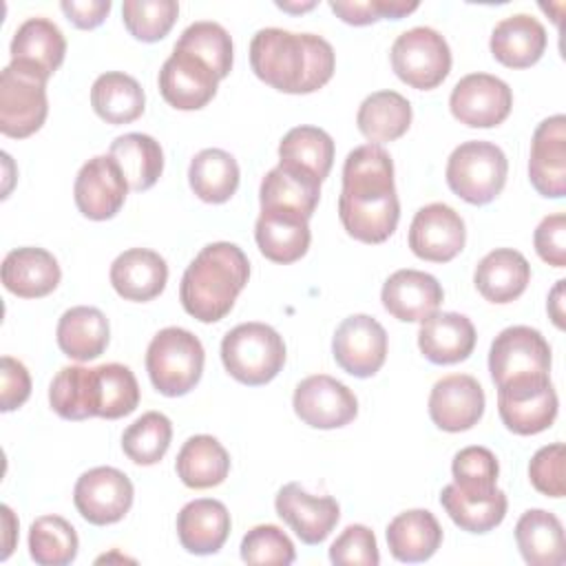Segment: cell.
I'll return each mask as SVG.
<instances>
[{
  "label": "cell",
  "mask_w": 566,
  "mask_h": 566,
  "mask_svg": "<svg viewBox=\"0 0 566 566\" xmlns=\"http://www.w3.org/2000/svg\"><path fill=\"white\" fill-rule=\"evenodd\" d=\"M179 15L175 0H124L122 20L128 33L142 42H159Z\"/></svg>",
  "instance_id": "obj_46"
},
{
  "label": "cell",
  "mask_w": 566,
  "mask_h": 566,
  "mask_svg": "<svg viewBox=\"0 0 566 566\" xmlns=\"http://www.w3.org/2000/svg\"><path fill=\"white\" fill-rule=\"evenodd\" d=\"M192 192L206 203H226L239 188V164L223 148H203L188 168Z\"/></svg>",
  "instance_id": "obj_40"
},
{
  "label": "cell",
  "mask_w": 566,
  "mask_h": 566,
  "mask_svg": "<svg viewBox=\"0 0 566 566\" xmlns=\"http://www.w3.org/2000/svg\"><path fill=\"white\" fill-rule=\"evenodd\" d=\"M133 482L115 467H95L82 473L73 489L77 513L95 526L119 522L133 506Z\"/></svg>",
  "instance_id": "obj_10"
},
{
  "label": "cell",
  "mask_w": 566,
  "mask_h": 566,
  "mask_svg": "<svg viewBox=\"0 0 566 566\" xmlns=\"http://www.w3.org/2000/svg\"><path fill=\"white\" fill-rule=\"evenodd\" d=\"M128 181L111 155L91 157L77 172L73 197L77 210L93 221L113 219L128 195Z\"/></svg>",
  "instance_id": "obj_14"
},
{
  "label": "cell",
  "mask_w": 566,
  "mask_h": 566,
  "mask_svg": "<svg viewBox=\"0 0 566 566\" xmlns=\"http://www.w3.org/2000/svg\"><path fill=\"white\" fill-rule=\"evenodd\" d=\"M329 9L347 24L365 27L380 18L400 20L418 9V2L407 0H329Z\"/></svg>",
  "instance_id": "obj_49"
},
{
  "label": "cell",
  "mask_w": 566,
  "mask_h": 566,
  "mask_svg": "<svg viewBox=\"0 0 566 566\" xmlns=\"http://www.w3.org/2000/svg\"><path fill=\"white\" fill-rule=\"evenodd\" d=\"M440 504L447 515L467 533H489L502 524L506 515V493L497 489L489 497H464L453 484H447L440 493Z\"/></svg>",
  "instance_id": "obj_41"
},
{
  "label": "cell",
  "mask_w": 566,
  "mask_h": 566,
  "mask_svg": "<svg viewBox=\"0 0 566 566\" xmlns=\"http://www.w3.org/2000/svg\"><path fill=\"white\" fill-rule=\"evenodd\" d=\"M484 402V389L473 376L451 374L431 387L429 416L438 429L460 433L480 422Z\"/></svg>",
  "instance_id": "obj_19"
},
{
  "label": "cell",
  "mask_w": 566,
  "mask_h": 566,
  "mask_svg": "<svg viewBox=\"0 0 566 566\" xmlns=\"http://www.w3.org/2000/svg\"><path fill=\"white\" fill-rule=\"evenodd\" d=\"M294 413L314 429H338L349 424L358 413L354 391L327 374L303 378L292 398Z\"/></svg>",
  "instance_id": "obj_13"
},
{
  "label": "cell",
  "mask_w": 566,
  "mask_h": 566,
  "mask_svg": "<svg viewBox=\"0 0 566 566\" xmlns=\"http://www.w3.org/2000/svg\"><path fill=\"white\" fill-rule=\"evenodd\" d=\"M11 62H18L49 80L64 62L66 40L49 18L24 20L11 40Z\"/></svg>",
  "instance_id": "obj_27"
},
{
  "label": "cell",
  "mask_w": 566,
  "mask_h": 566,
  "mask_svg": "<svg viewBox=\"0 0 566 566\" xmlns=\"http://www.w3.org/2000/svg\"><path fill=\"white\" fill-rule=\"evenodd\" d=\"M175 49L188 51L203 60L219 80L228 77L232 71V38L230 33L212 20H199L184 29Z\"/></svg>",
  "instance_id": "obj_44"
},
{
  "label": "cell",
  "mask_w": 566,
  "mask_h": 566,
  "mask_svg": "<svg viewBox=\"0 0 566 566\" xmlns=\"http://www.w3.org/2000/svg\"><path fill=\"white\" fill-rule=\"evenodd\" d=\"M108 155L119 164L130 190L144 192L157 184L164 170V150L159 142L144 133L119 135Z\"/></svg>",
  "instance_id": "obj_38"
},
{
  "label": "cell",
  "mask_w": 566,
  "mask_h": 566,
  "mask_svg": "<svg viewBox=\"0 0 566 566\" xmlns=\"http://www.w3.org/2000/svg\"><path fill=\"white\" fill-rule=\"evenodd\" d=\"M254 239L265 259L283 265L294 263L310 248V219L290 210H261L254 223Z\"/></svg>",
  "instance_id": "obj_23"
},
{
  "label": "cell",
  "mask_w": 566,
  "mask_h": 566,
  "mask_svg": "<svg viewBox=\"0 0 566 566\" xmlns=\"http://www.w3.org/2000/svg\"><path fill=\"white\" fill-rule=\"evenodd\" d=\"M444 298L442 285L436 276L420 270L394 272L380 292L382 307L398 321L422 323L427 316L438 312Z\"/></svg>",
  "instance_id": "obj_21"
},
{
  "label": "cell",
  "mask_w": 566,
  "mask_h": 566,
  "mask_svg": "<svg viewBox=\"0 0 566 566\" xmlns=\"http://www.w3.org/2000/svg\"><path fill=\"white\" fill-rule=\"evenodd\" d=\"M296 557L292 539L274 524H259L241 539V559L248 564L287 566Z\"/></svg>",
  "instance_id": "obj_48"
},
{
  "label": "cell",
  "mask_w": 566,
  "mask_h": 566,
  "mask_svg": "<svg viewBox=\"0 0 566 566\" xmlns=\"http://www.w3.org/2000/svg\"><path fill=\"white\" fill-rule=\"evenodd\" d=\"M250 66L268 86L281 93L305 95L332 80L336 55L321 35L268 27L259 29L250 42Z\"/></svg>",
  "instance_id": "obj_2"
},
{
  "label": "cell",
  "mask_w": 566,
  "mask_h": 566,
  "mask_svg": "<svg viewBox=\"0 0 566 566\" xmlns=\"http://www.w3.org/2000/svg\"><path fill=\"white\" fill-rule=\"evenodd\" d=\"M394 73L418 91H431L444 82L451 71V49L431 27L402 31L389 51Z\"/></svg>",
  "instance_id": "obj_9"
},
{
  "label": "cell",
  "mask_w": 566,
  "mask_h": 566,
  "mask_svg": "<svg viewBox=\"0 0 566 566\" xmlns=\"http://www.w3.org/2000/svg\"><path fill=\"white\" fill-rule=\"evenodd\" d=\"M2 517H4V553H2V559L9 557V553L13 551V528H15V517H13V511L4 504L2 506Z\"/></svg>",
  "instance_id": "obj_56"
},
{
  "label": "cell",
  "mask_w": 566,
  "mask_h": 566,
  "mask_svg": "<svg viewBox=\"0 0 566 566\" xmlns=\"http://www.w3.org/2000/svg\"><path fill=\"white\" fill-rule=\"evenodd\" d=\"M221 360L226 371L250 387L276 378L285 365V343L279 332L265 323H241L221 340Z\"/></svg>",
  "instance_id": "obj_5"
},
{
  "label": "cell",
  "mask_w": 566,
  "mask_h": 566,
  "mask_svg": "<svg viewBox=\"0 0 566 566\" xmlns=\"http://www.w3.org/2000/svg\"><path fill=\"white\" fill-rule=\"evenodd\" d=\"M321 199V181L292 166H274L261 181L259 203L261 210L276 208L298 212L310 219Z\"/></svg>",
  "instance_id": "obj_34"
},
{
  "label": "cell",
  "mask_w": 566,
  "mask_h": 566,
  "mask_svg": "<svg viewBox=\"0 0 566 566\" xmlns=\"http://www.w3.org/2000/svg\"><path fill=\"white\" fill-rule=\"evenodd\" d=\"M515 542L531 566H562L566 562L564 526L551 511H526L515 524Z\"/></svg>",
  "instance_id": "obj_33"
},
{
  "label": "cell",
  "mask_w": 566,
  "mask_h": 566,
  "mask_svg": "<svg viewBox=\"0 0 566 566\" xmlns=\"http://www.w3.org/2000/svg\"><path fill=\"white\" fill-rule=\"evenodd\" d=\"M546 29L528 13H513L500 20L491 33L493 57L509 69L533 66L546 51Z\"/></svg>",
  "instance_id": "obj_28"
},
{
  "label": "cell",
  "mask_w": 566,
  "mask_h": 566,
  "mask_svg": "<svg viewBox=\"0 0 566 566\" xmlns=\"http://www.w3.org/2000/svg\"><path fill=\"white\" fill-rule=\"evenodd\" d=\"M528 179L533 188L548 199L566 195V117L544 119L531 139Z\"/></svg>",
  "instance_id": "obj_20"
},
{
  "label": "cell",
  "mask_w": 566,
  "mask_h": 566,
  "mask_svg": "<svg viewBox=\"0 0 566 566\" xmlns=\"http://www.w3.org/2000/svg\"><path fill=\"white\" fill-rule=\"evenodd\" d=\"M274 509L296 537L310 546L325 542L340 517V506L334 497L312 495L298 482H290L276 493Z\"/></svg>",
  "instance_id": "obj_18"
},
{
  "label": "cell",
  "mask_w": 566,
  "mask_h": 566,
  "mask_svg": "<svg viewBox=\"0 0 566 566\" xmlns=\"http://www.w3.org/2000/svg\"><path fill=\"white\" fill-rule=\"evenodd\" d=\"M206 352L201 340L184 327L159 329L146 349V371L153 387L168 396H186L203 374Z\"/></svg>",
  "instance_id": "obj_4"
},
{
  "label": "cell",
  "mask_w": 566,
  "mask_h": 566,
  "mask_svg": "<svg viewBox=\"0 0 566 566\" xmlns=\"http://www.w3.org/2000/svg\"><path fill=\"white\" fill-rule=\"evenodd\" d=\"M528 478L539 493L548 497H564V444L553 442L537 449L528 464Z\"/></svg>",
  "instance_id": "obj_51"
},
{
  "label": "cell",
  "mask_w": 566,
  "mask_h": 566,
  "mask_svg": "<svg viewBox=\"0 0 566 566\" xmlns=\"http://www.w3.org/2000/svg\"><path fill=\"white\" fill-rule=\"evenodd\" d=\"M0 409L2 411H13L27 402L31 396V376L27 367L13 358V356H2V371H0Z\"/></svg>",
  "instance_id": "obj_53"
},
{
  "label": "cell",
  "mask_w": 566,
  "mask_h": 566,
  "mask_svg": "<svg viewBox=\"0 0 566 566\" xmlns=\"http://www.w3.org/2000/svg\"><path fill=\"white\" fill-rule=\"evenodd\" d=\"M49 113L46 80L11 62L0 73V133L24 139L42 128Z\"/></svg>",
  "instance_id": "obj_8"
},
{
  "label": "cell",
  "mask_w": 566,
  "mask_h": 566,
  "mask_svg": "<svg viewBox=\"0 0 566 566\" xmlns=\"http://www.w3.org/2000/svg\"><path fill=\"white\" fill-rule=\"evenodd\" d=\"M471 318L458 312H433L418 329V347L433 365H455L471 356L475 347Z\"/></svg>",
  "instance_id": "obj_22"
},
{
  "label": "cell",
  "mask_w": 566,
  "mask_h": 566,
  "mask_svg": "<svg viewBox=\"0 0 566 566\" xmlns=\"http://www.w3.org/2000/svg\"><path fill=\"white\" fill-rule=\"evenodd\" d=\"M111 7H113L111 0H62L60 2V9L77 29L99 27L106 20Z\"/></svg>",
  "instance_id": "obj_54"
},
{
  "label": "cell",
  "mask_w": 566,
  "mask_h": 566,
  "mask_svg": "<svg viewBox=\"0 0 566 566\" xmlns=\"http://www.w3.org/2000/svg\"><path fill=\"white\" fill-rule=\"evenodd\" d=\"M467 241L462 217L447 203L420 208L409 226V248L418 259L447 263L455 259Z\"/></svg>",
  "instance_id": "obj_16"
},
{
  "label": "cell",
  "mask_w": 566,
  "mask_h": 566,
  "mask_svg": "<svg viewBox=\"0 0 566 566\" xmlns=\"http://www.w3.org/2000/svg\"><path fill=\"white\" fill-rule=\"evenodd\" d=\"M453 486L464 497H489L497 491L500 464L486 447H464L453 455L451 462Z\"/></svg>",
  "instance_id": "obj_45"
},
{
  "label": "cell",
  "mask_w": 566,
  "mask_h": 566,
  "mask_svg": "<svg viewBox=\"0 0 566 566\" xmlns=\"http://www.w3.org/2000/svg\"><path fill=\"white\" fill-rule=\"evenodd\" d=\"M217 73L197 55L172 49L159 71V93L177 111H199L217 95Z\"/></svg>",
  "instance_id": "obj_17"
},
{
  "label": "cell",
  "mask_w": 566,
  "mask_h": 566,
  "mask_svg": "<svg viewBox=\"0 0 566 566\" xmlns=\"http://www.w3.org/2000/svg\"><path fill=\"white\" fill-rule=\"evenodd\" d=\"M279 164L303 170L323 184L334 164V139L318 126H296L279 144Z\"/></svg>",
  "instance_id": "obj_39"
},
{
  "label": "cell",
  "mask_w": 566,
  "mask_h": 566,
  "mask_svg": "<svg viewBox=\"0 0 566 566\" xmlns=\"http://www.w3.org/2000/svg\"><path fill=\"white\" fill-rule=\"evenodd\" d=\"M230 513L223 502L199 497L188 502L177 515V537L192 555L217 553L230 535Z\"/></svg>",
  "instance_id": "obj_26"
},
{
  "label": "cell",
  "mask_w": 566,
  "mask_h": 566,
  "mask_svg": "<svg viewBox=\"0 0 566 566\" xmlns=\"http://www.w3.org/2000/svg\"><path fill=\"white\" fill-rule=\"evenodd\" d=\"M99 378L95 367H62L49 387L51 409L64 420H86L99 416Z\"/></svg>",
  "instance_id": "obj_32"
},
{
  "label": "cell",
  "mask_w": 566,
  "mask_h": 566,
  "mask_svg": "<svg viewBox=\"0 0 566 566\" xmlns=\"http://www.w3.org/2000/svg\"><path fill=\"white\" fill-rule=\"evenodd\" d=\"M77 533L60 515H42L29 528V555L40 566H66L77 557Z\"/></svg>",
  "instance_id": "obj_42"
},
{
  "label": "cell",
  "mask_w": 566,
  "mask_h": 566,
  "mask_svg": "<svg viewBox=\"0 0 566 566\" xmlns=\"http://www.w3.org/2000/svg\"><path fill=\"white\" fill-rule=\"evenodd\" d=\"M175 469L179 480L190 489H210L221 484L230 473V455L214 436H192L177 453Z\"/></svg>",
  "instance_id": "obj_36"
},
{
  "label": "cell",
  "mask_w": 566,
  "mask_h": 566,
  "mask_svg": "<svg viewBox=\"0 0 566 566\" xmlns=\"http://www.w3.org/2000/svg\"><path fill=\"white\" fill-rule=\"evenodd\" d=\"M172 440V424L159 411L142 413L133 424L126 427L122 436V449L135 464L150 467L157 464Z\"/></svg>",
  "instance_id": "obj_43"
},
{
  "label": "cell",
  "mask_w": 566,
  "mask_h": 566,
  "mask_svg": "<svg viewBox=\"0 0 566 566\" xmlns=\"http://www.w3.org/2000/svg\"><path fill=\"white\" fill-rule=\"evenodd\" d=\"M451 115L471 128H493L502 124L513 108L509 84L489 73H469L451 91Z\"/></svg>",
  "instance_id": "obj_11"
},
{
  "label": "cell",
  "mask_w": 566,
  "mask_h": 566,
  "mask_svg": "<svg viewBox=\"0 0 566 566\" xmlns=\"http://www.w3.org/2000/svg\"><path fill=\"white\" fill-rule=\"evenodd\" d=\"M329 562L338 566H376L380 562L376 535L365 524L347 526L329 546Z\"/></svg>",
  "instance_id": "obj_50"
},
{
  "label": "cell",
  "mask_w": 566,
  "mask_h": 566,
  "mask_svg": "<svg viewBox=\"0 0 566 566\" xmlns=\"http://www.w3.org/2000/svg\"><path fill=\"white\" fill-rule=\"evenodd\" d=\"M99 378V418L117 420L133 413L139 405V385L135 374L119 363L97 365Z\"/></svg>",
  "instance_id": "obj_47"
},
{
  "label": "cell",
  "mask_w": 566,
  "mask_h": 566,
  "mask_svg": "<svg viewBox=\"0 0 566 566\" xmlns=\"http://www.w3.org/2000/svg\"><path fill=\"white\" fill-rule=\"evenodd\" d=\"M564 279H559L557 283H555V287L551 290V294H548V303H546V307H548V314H551V318H553V323L559 327V329H564Z\"/></svg>",
  "instance_id": "obj_55"
},
{
  "label": "cell",
  "mask_w": 566,
  "mask_h": 566,
  "mask_svg": "<svg viewBox=\"0 0 566 566\" xmlns=\"http://www.w3.org/2000/svg\"><path fill=\"white\" fill-rule=\"evenodd\" d=\"M497 411L517 436L546 431L557 416V394L548 374H524L497 385Z\"/></svg>",
  "instance_id": "obj_7"
},
{
  "label": "cell",
  "mask_w": 566,
  "mask_h": 566,
  "mask_svg": "<svg viewBox=\"0 0 566 566\" xmlns=\"http://www.w3.org/2000/svg\"><path fill=\"white\" fill-rule=\"evenodd\" d=\"M506 172L509 161L502 148L482 139L460 144L447 161L449 188L473 206L491 203L502 192Z\"/></svg>",
  "instance_id": "obj_6"
},
{
  "label": "cell",
  "mask_w": 566,
  "mask_h": 566,
  "mask_svg": "<svg viewBox=\"0 0 566 566\" xmlns=\"http://www.w3.org/2000/svg\"><path fill=\"white\" fill-rule=\"evenodd\" d=\"M531 281V265L526 256L513 248H497L489 252L475 268V290L491 303L504 305L520 298Z\"/></svg>",
  "instance_id": "obj_29"
},
{
  "label": "cell",
  "mask_w": 566,
  "mask_h": 566,
  "mask_svg": "<svg viewBox=\"0 0 566 566\" xmlns=\"http://www.w3.org/2000/svg\"><path fill=\"white\" fill-rule=\"evenodd\" d=\"M279 9L283 11H292V13H298V11H310L316 7V2H301V4H292V2H276Z\"/></svg>",
  "instance_id": "obj_57"
},
{
  "label": "cell",
  "mask_w": 566,
  "mask_h": 566,
  "mask_svg": "<svg viewBox=\"0 0 566 566\" xmlns=\"http://www.w3.org/2000/svg\"><path fill=\"white\" fill-rule=\"evenodd\" d=\"M55 336L60 349L69 358L86 363L104 354L108 347L111 327L102 310L91 305H75L60 316Z\"/></svg>",
  "instance_id": "obj_31"
},
{
  "label": "cell",
  "mask_w": 566,
  "mask_h": 566,
  "mask_svg": "<svg viewBox=\"0 0 566 566\" xmlns=\"http://www.w3.org/2000/svg\"><path fill=\"white\" fill-rule=\"evenodd\" d=\"M332 354L336 365L356 378L374 376L387 358V332L369 314L347 316L334 332Z\"/></svg>",
  "instance_id": "obj_12"
},
{
  "label": "cell",
  "mask_w": 566,
  "mask_h": 566,
  "mask_svg": "<svg viewBox=\"0 0 566 566\" xmlns=\"http://www.w3.org/2000/svg\"><path fill=\"white\" fill-rule=\"evenodd\" d=\"M168 281L166 259L148 248H130L111 263V285L126 301H150Z\"/></svg>",
  "instance_id": "obj_24"
},
{
  "label": "cell",
  "mask_w": 566,
  "mask_h": 566,
  "mask_svg": "<svg viewBox=\"0 0 566 566\" xmlns=\"http://www.w3.org/2000/svg\"><path fill=\"white\" fill-rule=\"evenodd\" d=\"M62 279L57 259L44 248H15L2 261V285L20 298H42Z\"/></svg>",
  "instance_id": "obj_25"
},
{
  "label": "cell",
  "mask_w": 566,
  "mask_h": 566,
  "mask_svg": "<svg viewBox=\"0 0 566 566\" xmlns=\"http://www.w3.org/2000/svg\"><path fill=\"white\" fill-rule=\"evenodd\" d=\"M338 219L349 237L363 243L387 241L400 219L394 161L378 144L354 148L343 164Z\"/></svg>",
  "instance_id": "obj_1"
},
{
  "label": "cell",
  "mask_w": 566,
  "mask_h": 566,
  "mask_svg": "<svg viewBox=\"0 0 566 566\" xmlns=\"http://www.w3.org/2000/svg\"><path fill=\"white\" fill-rule=\"evenodd\" d=\"M489 371L497 385L524 374L551 371V345L528 325H511L502 329L489 352Z\"/></svg>",
  "instance_id": "obj_15"
},
{
  "label": "cell",
  "mask_w": 566,
  "mask_h": 566,
  "mask_svg": "<svg viewBox=\"0 0 566 566\" xmlns=\"http://www.w3.org/2000/svg\"><path fill=\"white\" fill-rule=\"evenodd\" d=\"M411 104L396 91H376L363 99L356 113L358 130L369 144H387L402 137L411 126Z\"/></svg>",
  "instance_id": "obj_35"
},
{
  "label": "cell",
  "mask_w": 566,
  "mask_h": 566,
  "mask_svg": "<svg viewBox=\"0 0 566 566\" xmlns=\"http://www.w3.org/2000/svg\"><path fill=\"white\" fill-rule=\"evenodd\" d=\"M142 84L122 71L102 73L91 86V106L106 124H130L144 113Z\"/></svg>",
  "instance_id": "obj_37"
},
{
  "label": "cell",
  "mask_w": 566,
  "mask_h": 566,
  "mask_svg": "<svg viewBox=\"0 0 566 566\" xmlns=\"http://www.w3.org/2000/svg\"><path fill=\"white\" fill-rule=\"evenodd\" d=\"M442 544V526L427 509L398 513L387 526V546L398 562L418 564L436 555Z\"/></svg>",
  "instance_id": "obj_30"
},
{
  "label": "cell",
  "mask_w": 566,
  "mask_h": 566,
  "mask_svg": "<svg viewBox=\"0 0 566 566\" xmlns=\"http://www.w3.org/2000/svg\"><path fill=\"white\" fill-rule=\"evenodd\" d=\"M535 252L542 261H546L553 268L566 265V217L564 212L548 214L539 221L533 234Z\"/></svg>",
  "instance_id": "obj_52"
},
{
  "label": "cell",
  "mask_w": 566,
  "mask_h": 566,
  "mask_svg": "<svg viewBox=\"0 0 566 566\" xmlns=\"http://www.w3.org/2000/svg\"><path fill=\"white\" fill-rule=\"evenodd\" d=\"M248 279L250 261L237 243H208L186 268L179 301L192 318L217 323L232 310Z\"/></svg>",
  "instance_id": "obj_3"
}]
</instances>
